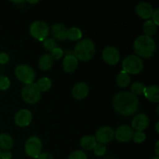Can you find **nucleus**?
<instances>
[{
  "label": "nucleus",
  "instance_id": "obj_1",
  "mask_svg": "<svg viewBox=\"0 0 159 159\" xmlns=\"http://www.w3.org/2000/svg\"><path fill=\"white\" fill-rule=\"evenodd\" d=\"M139 100L133 93L121 92L113 99V107L118 113L124 116L133 115L138 110Z\"/></svg>",
  "mask_w": 159,
  "mask_h": 159
},
{
  "label": "nucleus",
  "instance_id": "obj_2",
  "mask_svg": "<svg viewBox=\"0 0 159 159\" xmlns=\"http://www.w3.org/2000/svg\"><path fill=\"white\" fill-rule=\"evenodd\" d=\"M134 47L135 52L143 57H152L156 48L155 42L153 38L146 35L138 37L135 40Z\"/></svg>",
  "mask_w": 159,
  "mask_h": 159
},
{
  "label": "nucleus",
  "instance_id": "obj_3",
  "mask_svg": "<svg viewBox=\"0 0 159 159\" xmlns=\"http://www.w3.org/2000/svg\"><path fill=\"white\" fill-rule=\"evenodd\" d=\"M75 57L80 61L90 60L95 54V44L89 39H85L76 44L74 49Z\"/></svg>",
  "mask_w": 159,
  "mask_h": 159
},
{
  "label": "nucleus",
  "instance_id": "obj_4",
  "mask_svg": "<svg viewBox=\"0 0 159 159\" xmlns=\"http://www.w3.org/2000/svg\"><path fill=\"white\" fill-rule=\"evenodd\" d=\"M124 71L127 74H138L143 69V61L141 57L136 55H130L126 57L122 63Z\"/></svg>",
  "mask_w": 159,
  "mask_h": 159
},
{
  "label": "nucleus",
  "instance_id": "obj_5",
  "mask_svg": "<svg viewBox=\"0 0 159 159\" xmlns=\"http://www.w3.org/2000/svg\"><path fill=\"white\" fill-rule=\"evenodd\" d=\"M41 96L37 84L31 83L26 85L22 89V97L25 102L30 104H34L39 101Z\"/></svg>",
  "mask_w": 159,
  "mask_h": 159
},
{
  "label": "nucleus",
  "instance_id": "obj_6",
  "mask_svg": "<svg viewBox=\"0 0 159 159\" xmlns=\"http://www.w3.org/2000/svg\"><path fill=\"white\" fill-rule=\"evenodd\" d=\"M15 74L20 82L26 85L33 83L35 78V71L31 67L26 65H20L16 68Z\"/></svg>",
  "mask_w": 159,
  "mask_h": 159
},
{
  "label": "nucleus",
  "instance_id": "obj_7",
  "mask_svg": "<svg viewBox=\"0 0 159 159\" xmlns=\"http://www.w3.org/2000/svg\"><path fill=\"white\" fill-rule=\"evenodd\" d=\"M42 150L41 141L37 137H31L25 144V152L26 155L32 158H37Z\"/></svg>",
  "mask_w": 159,
  "mask_h": 159
},
{
  "label": "nucleus",
  "instance_id": "obj_8",
  "mask_svg": "<svg viewBox=\"0 0 159 159\" xmlns=\"http://www.w3.org/2000/svg\"><path fill=\"white\" fill-rule=\"evenodd\" d=\"M30 32L34 38L39 40H43L49 34V28L44 22L36 21L31 24Z\"/></svg>",
  "mask_w": 159,
  "mask_h": 159
},
{
  "label": "nucleus",
  "instance_id": "obj_9",
  "mask_svg": "<svg viewBox=\"0 0 159 159\" xmlns=\"http://www.w3.org/2000/svg\"><path fill=\"white\" fill-rule=\"evenodd\" d=\"M114 138V130L109 127H103L99 128L96 134V141L100 144H107L110 143Z\"/></svg>",
  "mask_w": 159,
  "mask_h": 159
},
{
  "label": "nucleus",
  "instance_id": "obj_10",
  "mask_svg": "<svg viewBox=\"0 0 159 159\" xmlns=\"http://www.w3.org/2000/svg\"><path fill=\"white\" fill-rule=\"evenodd\" d=\"M102 58L104 61L110 65H115L119 62L120 54L116 48L107 47L102 51Z\"/></svg>",
  "mask_w": 159,
  "mask_h": 159
},
{
  "label": "nucleus",
  "instance_id": "obj_11",
  "mask_svg": "<svg viewBox=\"0 0 159 159\" xmlns=\"http://www.w3.org/2000/svg\"><path fill=\"white\" fill-rule=\"evenodd\" d=\"M134 130L130 127L127 125H123L116 129L114 132V137L120 142H127L132 139L134 135Z\"/></svg>",
  "mask_w": 159,
  "mask_h": 159
},
{
  "label": "nucleus",
  "instance_id": "obj_12",
  "mask_svg": "<svg viewBox=\"0 0 159 159\" xmlns=\"http://www.w3.org/2000/svg\"><path fill=\"white\" fill-rule=\"evenodd\" d=\"M32 120V114L30 111L26 109L20 110L15 116V123L19 127H24L29 125Z\"/></svg>",
  "mask_w": 159,
  "mask_h": 159
},
{
  "label": "nucleus",
  "instance_id": "obj_13",
  "mask_svg": "<svg viewBox=\"0 0 159 159\" xmlns=\"http://www.w3.org/2000/svg\"><path fill=\"white\" fill-rule=\"evenodd\" d=\"M149 124V118L144 113L138 114L132 120V127L137 131H142L148 127Z\"/></svg>",
  "mask_w": 159,
  "mask_h": 159
},
{
  "label": "nucleus",
  "instance_id": "obj_14",
  "mask_svg": "<svg viewBox=\"0 0 159 159\" xmlns=\"http://www.w3.org/2000/svg\"><path fill=\"white\" fill-rule=\"evenodd\" d=\"M153 7L148 2H140L136 7V12L141 18L149 19L153 14Z\"/></svg>",
  "mask_w": 159,
  "mask_h": 159
},
{
  "label": "nucleus",
  "instance_id": "obj_15",
  "mask_svg": "<svg viewBox=\"0 0 159 159\" xmlns=\"http://www.w3.org/2000/svg\"><path fill=\"white\" fill-rule=\"evenodd\" d=\"M89 93V86L85 82H80L78 83L73 87L72 89V96L76 99H84L86 97Z\"/></svg>",
  "mask_w": 159,
  "mask_h": 159
},
{
  "label": "nucleus",
  "instance_id": "obj_16",
  "mask_svg": "<svg viewBox=\"0 0 159 159\" xmlns=\"http://www.w3.org/2000/svg\"><path fill=\"white\" fill-rule=\"evenodd\" d=\"M67 30L66 26L61 23H56L51 27V34L54 38L59 40H64L67 39Z\"/></svg>",
  "mask_w": 159,
  "mask_h": 159
},
{
  "label": "nucleus",
  "instance_id": "obj_17",
  "mask_svg": "<svg viewBox=\"0 0 159 159\" xmlns=\"http://www.w3.org/2000/svg\"><path fill=\"white\" fill-rule=\"evenodd\" d=\"M78 66V59L72 54H68L64 58L63 68L66 72H72Z\"/></svg>",
  "mask_w": 159,
  "mask_h": 159
},
{
  "label": "nucleus",
  "instance_id": "obj_18",
  "mask_svg": "<svg viewBox=\"0 0 159 159\" xmlns=\"http://www.w3.org/2000/svg\"><path fill=\"white\" fill-rule=\"evenodd\" d=\"M144 95L148 99L153 102H159V88L157 85H151L145 88Z\"/></svg>",
  "mask_w": 159,
  "mask_h": 159
},
{
  "label": "nucleus",
  "instance_id": "obj_19",
  "mask_svg": "<svg viewBox=\"0 0 159 159\" xmlns=\"http://www.w3.org/2000/svg\"><path fill=\"white\" fill-rule=\"evenodd\" d=\"M54 63V59L51 56V54H43L39 60V67L41 70L48 71L52 67Z\"/></svg>",
  "mask_w": 159,
  "mask_h": 159
},
{
  "label": "nucleus",
  "instance_id": "obj_20",
  "mask_svg": "<svg viewBox=\"0 0 159 159\" xmlns=\"http://www.w3.org/2000/svg\"><path fill=\"white\" fill-rule=\"evenodd\" d=\"M96 144H97V142H96L95 137L89 136V135L83 137L80 141V144L82 148L87 151L92 150V149L94 148Z\"/></svg>",
  "mask_w": 159,
  "mask_h": 159
},
{
  "label": "nucleus",
  "instance_id": "obj_21",
  "mask_svg": "<svg viewBox=\"0 0 159 159\" xmlns=\"http://www.w3.org/2000/svg\"><path fill=\"white\" fill-rule=\"evenodd\" d=\"M13 145V141L10 135L7 134H0V148L5 151H9Z\"/></svg>",
  "mask_w": 159,
  "mask_h": 159
},
{
  "label": "nucleus",
  "instance_id": "obj_22",
  "mask_svg": "<svg viewBox=\"0 0 159 159\" xmlns=\"http://www.w3.org/2000/svg\"><path fill=\"white\" fill-rule=\"evenodd\" d=\"M130 78L129 75L125 71H122L116 77V83L119 86L122 88H125L130 84Z\"/></svg>",
  "mask_w": 159,
  "mask_h": 159
},
{
  "label": "nucleus",
  "instance_id": "obj_23",
  "mask_svg": "<svg viewBox=\"0 0 159 159\" xmlns=\"http://www.w3.org/2000/svg\"><path fill=\"white\" fill-rule=\"evenodd\" d=\"M82 31L77 27H71L67 30V38L71 40H78L82 38Z\"/></svg>",
  "mask_w": 159,
  "mask_h": 159
},
{
  "label": "nucleus",
  "instance_id": "obj_24",
  "mask_svg": "<svg viewBox=\"0 0 159 159\" xmlns=\"http://www.w3.org/2000/svg\"><path fill=\"white\" fill-rule=\"evenodd\" d=\"M37 86L39 89L40 92H46L51 88V82L48 78L43 77L39 79L38 82H37Z\"/></svg>",
  "mask_w": 159,
  "mask_h": 159
},
{
  "label": "nucleus",
  "instance_id": "obj_25",
  "mask_svg": "<svg viewBox=\"0 0 159 159\" xmlns=\"http://www.w3.org/2000/svg\"><path fill=\"white\" fill-rule=\"evenodd\" d=\"M157 31V26L152 21V20H148L145 22L144 25V32L145 33L146 36H153Z\"/></svg>",
  "mask_w": 159,
  "mask_h": 159
},
{
  "label": "nucleus",
  "instance_id": "obj_26",
  "mask_svg": "<svg viewBox=\"0 0 159 159\" xmlns=\"http://www.w3.org/2000/svg\"><path fill=\"white\" fill-rule=\"evenodd\" d=\"M146 87L141 82H134L131 86V91L134 95H142L144 93Z\"/></svg>",
  "mask_w": 159,
  "mask_h": 159
},
{
  "label": "nucleus",
  "instance_id": "obj_27",
  "mask_svg": "<svg viewBox=\"0 0 159 159\" xmlns=\"http://www.w3.org/2000/svg\"><path fill=\"white\" fill-rule=\"evenodd\" d=\"M43 47L48 51H52L57 48V43L54 38H45L43 40Z\"/></svg>",
  "mask_w": 159,
  "mask_h": 159
},
{
  "label": "nucleus",
  "instance_id": "obj_28",
  "mask_svg": "<svg viewBox=\"0 0 159 159\" xmlns=\"http://www.w3.org/2000/svg\"><path fill=\"white\" fill-rule=\"evenodd\" d=\"M93 150H94L95 155H97V156H102V155L105 154L106 151H107V148H106L104 144L97 143L94 148H93Z\"/></svg>",
  "mask_w": 159,
  "mask_h": 159
},
{
  "label": "nucleus",
  "instance_id": "obj_29",
  "mask_svg": "<svg viewBox=\"0 0 159 159\" xmlns=\"http://www.w3.org/2000/svg\"><path fill=\"white\" fill-rule=\"evenodd\" d=\"M10 86V81L7 77L0 75V90H6Z\"/></svg>",
  "mask_w": 159,
  "mask_h": 159
},
{
  "label": "nucleus",
  "instance_id": "obj_30",
  "mask_svg": "<svg viewBox=\"0 0 159 159\" xmlns=\"http://www.w3.org/2000/svg\"><path fill=\"white\" fill-rule=\"evenodd\" d=\"M136 143H141L145 141L146 135L144 132L142 131H136L134 133L133 138H132Z\"/></svg>",
  "mask_w": 159,
  "mask_h": 159
},
{
  "label": "nucleus",
  "instance_id": "obj_31",
  "mask_svg": "<svg viewBox=\"0 0 159 159\" xmlns=\"http://www.w3.org/2000/svg\"><path fill=\"white\" fill-rule=\"evenodd\" d=\"M68 159H87V156L82 151H75L70 155Z\"/></svg>",
  "mask_w": 159,
  "mask_h": 159
},
{
  "label": "nucleus",
  "instance_id": "obj_32",
  "mask_svg": "<svg viewBox=\"0 0 159 159\" xmlns=\"http://www.w3.org/2000/svg\"><path fill=\"white\" fill-rule=\"evenodd\" d=\"M64 52L62 51L61 48H54V50L51 51V56L52 57L53 59H55V60H58L60 59L61 57L63 56Z\"/></svg>",
  "mask_w": 159,
  "mask_h": 159
},
{
  "label": "nucleus",
  "instance_id": "obj_33",
  "mask_svg": "<svg viewBox=\"0 0 159 159\" xmlns=\"http://www.w3.org/2000/svg\"><path fill=\"white\" fill-rule=\"evenodd\" d=\"M152 18H153V23H155L156 26H158L159 24V9H157L156 10H155L152 14Z\"/></svg>",
  "mask_w": 159,
  "mask_h": 159
},
{
  "label": "nucleus",
  "instance_id": "obj_34",
  "mask_svg": "<svg viewBox=\"0 0 159 159\" xmlns=\"http://www.w3.org/2000/svg\"><path fill=\"white\" fill-rule=\"evenodd\" d=\"M9 61V56L6 53L0 54V64H6Z\"/></svg>",
  "mask_w": 159,
  "mask_h": 159
},
{
  "label": "nucleus",
  "instance_id": "obj_35",
  "mask_svg": "<svg viewBox=\"0 0 159 159\" xmlns=\"http://www.w3.org/2000/svg\"><path fill=\"white\" fill-rule=\"evenodd\" d=\"M37 159H54V158L51 154L44 152V153H40V155L37 157Z\"/></svg>",
  "mask_w": 159,
  "mask_h": 159
},
{
  "label": "nucleus",
  "instance_id": "obj_36",
  "mask_svg": "<svg viewBox=\"0 0 159 159\" xmlns=\"http://www.w3.org/2000/svg\"><path fill=\"white\" fill-rule=\"evenodd\" d=\"M11 158H12V154L9 151H6L1 153V159H11Z\"/></svg>",
  "mask_w": 159,
  "mask_h": 159
},
{
  "label": "nucleus",
  "instance_id": "obj_37",
  "mask_svg": "<svg viewBox=\"0 0 159 159\" xmlns=\"http://www.w3.org/2000/svg\"><path fill=\"white\" fill-rule=\"evenodd\" d=\"M158 145H159V141H158L156 143V145H155V152H156L157 156L158 157L159 155V151H158Z\"/></svg>",
  "mask_w": 159,
  "mask_h": 159
},
{
  "label": "nucleus",
  "instance_id": "obj_38",
  "mask_svg": "<svg viewBox=\"0 0 159 159\" xmlns=\"http://www.w3.org/2000/svg\"><path fill=\"white\" fill-rule=\"evenodd\" d=\"M158 124H159V122L157 123L156 124V130H157V133H159V130H158Z\"/></svg>",
  "mask_w": 159,
  "mask_h": 159
},
{
  "label": "nucleus",
  "instance_id": "obj_39",
  "mask_svg": "<svg viewBox=\"0 0 159 159\" xmlns=\"http://www.w3.org/2000/svg\"><path fill=\"white\" fill-rule=\"evenodd\" d=\"M28 2H30V3H37V2H38V1H29V0H28Z\"/></svg>",
  "mask_w": 159,
  "mask_h": 159
},
{
  "label": "nucleus",
  "instance_id": "obj_40",
  "mask_svg": "<svg viewBox=\"0 0 159 159\" xmlns=\"http://www.w3.org/2000/svg\"><path fill=\"white\" fill-rule=\"evenodd\" d=\"M152 159H159V158L158 156H157V157H155V158H153Z\"/></svg>",
  "mask_w": 159,
  "mask_h": 159
},
{
  "label": "nucleus",
  "instance_id": "obj_41",
  "mask_svg": "<svg viewBox=\"0 0 159 159\" xmlns=\"http://www.w3.org/2000/svg\"><path fill=\"white\" fill-rule=\"evenodd\" d=\"M1 153L2 152H1V151H0V159H1Z\"/></svg>",
  "mask_w": 159,
  "mask_h": 159
}]
</instances>
